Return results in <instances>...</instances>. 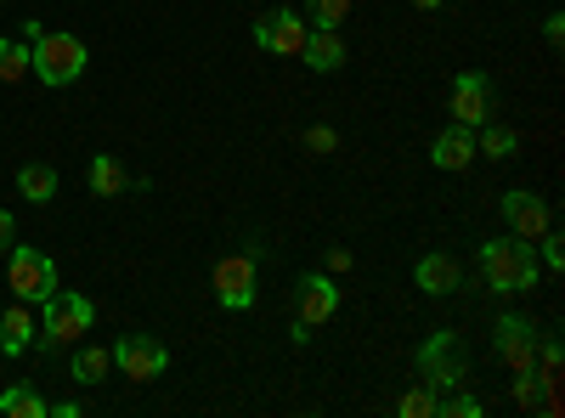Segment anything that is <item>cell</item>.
I'll use <instances>...</instances> for the list:
<instances>
[{
    "label": "cell",
    "instance_id": "obj_6",
    "mask_svg": "<svg viewBox=\"0 0 565 418\" xmlns=\"http://www.w3.org/2000/svg\"><path fill=\"white\" fill-rule=\"evenodd\" d=\"M7 289L23 300V306H45L57 294V266L45 260L34 244H12L7 249Z\"/></svg>",
    "mask_w": 565,
    "mask_h": 418
},
{
    "label": "cell",
    "instance_id": "obj_30",
    "mask_svg": "<svg viewBox=\"0 0 565 418\" xmlns=\"http://www.w3.org/2000/svg\"><path fill=\"white\" fill-rule=\"evenodd\" d=\"M328 271H351V249H328Z\"/></svg>",
    "mask_w": 565,
    "mask_h": 418
},
{
    "label": "cell",
    "instance_id": "obj_8",
    "mask_svg": "<svg viewBox=\"0 0 565 418\" xmlns=\"http://www.w3.org/2000/svg\"><path fill=\"white\" fill-rule=\"evenodd\" d=\"M492 351H498V362L509 367V374H532V362H537V329H532V317L503 311L492 322Z\"/></svg>",
    "mask_w": 565,
    "mask_h": 418
},
{
    "label": "cell",
    "instance_id": "obj_27",
    "mask_svg": "<svg viewBox=\"0 0 565 418\" xmlns=\"http://www.w3.org/2000/svg\"><path fill=\"white\" fill-rule=\"evenodd\" d=\"M537 244H543V266H548V271H559V266H565V249H559V232L548 226V232H543Z\"/></svg>",
    "mask_w": 565,
    "mask_h": 418
},
{
    "label": "cell",
    "instance_id": "obj_22",
    "mask_svg": "<svg viewBox=\"0 0 565 418\" xmlns=\"http://www.w3.org/2000/svg\"><path fill=\"white\" fill-rule=\"evenodd\" d=\"M29 79V40H0V85Z\"/></svg>",
    "mask_w": 565,
    "mask_h": 418
},
{
    "label": "cell",
    "instance_id": "obj_1",
    "mask_svg": "<svg viewBox=\"0 0 565 418\" xmlns=\"http://www.w3.org/2000/svg\"><path fill=\"white\" fill-rule=\"evenodd\" d=\"M23 34H29V74H34L40 85L63 90V85H74V79L85 74L90 52H85L79 34H68V29H40L34 18H29Z\"/></svg>",
    "mask_w": 565,
    "mask_h": 418
},
{
    "label": "cell",
    "instance_id": "obj_12",
    "mask_svg": "<svg viewBox=\"0 0 565 418\" xmlns=\"http://www.w3.org/2000/svg\"><path fill=\"white\" fill-rule=\"evenodd\" d=\"M295 311H300V322H328L340 311V289H334V277L328 271H311V277H300V289H295Z\"/></svg>",
    "mask_w": 565,
    "mask_h": 418
},
{
    "label": "cell",
    "instance_id": "obj_2",
    "mask_svg": "<svg viewBox=\"0 0 565 418\" xmlns=\"http://www.w3.org/2000/svg\"><path fill=\"white\" fill-rule=\"evenodd\" d=\"M481 277H487V289L492 294H526L537 289V255L526 238H487L481 244Z\"/></svg>",
    "mask_w": 565,
    "mask_h": 418
},
{
    "label": "cell",
    "instance_id": "obj_3",
    "mask_svg": "<svg viewBox=\"0 0 565 418\" xmlns=\"http://www.w3.org/2000/svg\"><path fill=\"white\" fill-rule=\"evenodd\" d=\"M90 322H97V306H90L85 294H52L45 300V317H40V329H34V351L40 356H52L63 345H79V334H90Z\"/></svg>",
    "mask_w": 565,
    "mask_h": 418
},
{
    "label": "cell",
    "instance_id": "obj_31",
    "mask_svg": "<svg viewBox=\"0 0 565 418\" xmlns=\"http://www.w3.org/2000/svg\"><path fill=\"white\" fill-rule=\"evenodd\" d=\"M413 7H418V12H441V7H447V0H413Z\"/></svg>",
    "mask_w": 565,
    "mask_h": 418
},
{
    "label": "cell",
    "instance_id": "obj_14",
    "mask_svg": "<svg viewBox=\"0 0 565 418\" xmlns=\"http://www.w3.org/2000/svg\"><path fill=\"white\" fill-rule=\"evenodd\" d=\"M300 57H306V68L311 74H334V68H345V34L340 29H311L306 34V45H300Z\"/></svg>",
    "mask_w": 565,
    "mask_h": 418
},
{
    "label": "cell",
    "instance_id": "obj_7",
    "mask_svg": "<svg viewBox=\"0 0 565 418\" xmlns=\"http://www.w3.org/2000/svg\"><path fill=\"white\" fill-rule=\"evenodd\" d=\"M114 367H119L130 385H153V379H164L170 351H164V340H153V334H125V340L114 345Z\"/></svg>",
    "mask_w": 565,
    "mask_h": 418
},
{
    "label": "cell",
    "instance_id": "obj_25",
    "mask_svg": "<svg viewBox=\"0 0 565 418\" xmlns=\"http://www.w3.org/2000/svg\"><path fill=\"white\" fill-rule=\"evenodd\" d=\"M514 407H521V412L543 407V379L537 374H514Z\"/></svg>",
    "mask_w": 565,
    "mask_h": 418
},
{
    "label": "cell",
    "instance_id": "obj_20",
    "mask_svg": "<svg viewBox=\"0 0 565 418\" xmlns=\"http://www.w3.org/2000/svg\"><path fill=\"white\" fill-rule=\"evenodd\" d=\"M0 412H7V418H45V412H52V401H45L34 385H12L7 396H0Z\"/></svg>",
    "mask_w": 565,
    "mask_h": 418
},
{
    "label": "cell",
    "instance_id": "obj_16",
    "mask_svg": "<svg viewBox=\"0 0 565 418\" xmlns=\"http://www.w3.org/2000/svg\"><path fill=\"white\" fill-rule=\"evenodd\" d=\"M29 345H34V311L18 300V306L0 311V351H7V356H23Z\"/></svg>",
    "mask_w": 565,
    "mask_h": 418
},
{
    "label": "cell",
    "instance_id": "obj_24",
    "mask_svg": "<svg viewBox=\"0 0 565 418\" xmlns=\"http://www.w3.org/2000/svg\"><path fill=\"white\" fill-rule=\"evenodd\" d=\"M436 401H441V396H436L430 385H413V390H402L396 412H402V418H436Z\"/></svg>",
    "mask_w": 565,
    "mask_h": 418
},
{
    "label": "cell",
    "instance_id": "obj_5",
    "mask_svg": "<svg viewBox=\"0 0 565 418\" xmlns=\"http://www.w3.org/2000/svg\"><path fill=\"white\" fill-rule=\"evenodd\" d=\"M210 289H215V306H221V311H249L255 294H260V255H255V249L221 255L215 271H210Z\"/></svg>",
    "mask_w": 565,
    "mask_h": 418
},
{
    "label": "cell",
    "instance_id": "obj_29",
    "mask_svg": "<svg viewBox=\"0 0 565 418\" xmlns=\"http://www.w3.org/2000/svg\"><path fill=\"white\" fill-rule=\"evenodd\" d=\"M543 34H548V45H559V40H565V18L548 12V18H543Z\"/></svg>",
    "mask_w": 565,
    "mask_h": 418
},
{
    "label": "cell",
    "instance_id": "obj_18",
    "mask_svg": "<svg viewBox=\"0 0 565 418\" xmlns=\"http://www.w3.org/2000/svg\"><path fill=\"white\" fill-rule=\"evenodd\" d=\"M18 193H23L29 204H52V199H57V170H52V164H23V170H18Z\"/></svg>",
    "mask_w": 565,
    "mask_h": 418
},
{
    "label": "cell",
    "instance_id": "obj_10",
    "mask_svg": "<svg viewBox=\"0 0 565 418\" xmlns=\"http://www.w3.org/2000/svg\"><path fill=\"white\" fill-rule=\"evenodd\" d=\"M503 221H509L514 238L537 244L543 232L554 226V210H548V199H537V193H526V187H514V193H503Z\"/></svg>",
    "mask_w": 565,
    "mask_h": 418
},
{
    "label": "cell",
    "instance_id": "obj_23",
    "mask_svg": "<svg viewBox=\"0 0 565 418\" xmlns=\"http://www.w3.org/2000/svg\"><path fill=\"white\" fill-rule=\"evenodd\" d=\"M351 18V0H306V23L311 29H340Z\"/></svg>",
    "mask_w": 565,
    "mask_h": 418
},
{
    "label": "cell",
    "instance_id": "obj_17",
    "mask_svg": "<svg viewBox=\"0 0 565 418\" xmlns=\"http://www.w3.org/2000/svg\"><path fill=\"white\" fill-rule=\"evenodd\" d=\"M125 187H130V175H125V164L114 153L90 159V193H97V199H125Z\"/></svg>",
    "mask_w": 565,
    "mask_h": 418
},
{
    "label": "cell",
    "instance_id": "obj_26",
    "mask_svg": "<svg viewBox=\"0 0 565 418\" xmlns=\"http://www.w3.org/2000/svg\"><path fill=\"white\" fill-rule=\"evenodd\" d=\"M334 148H340V136L328 130V125H311L306 130V153H334Z\"/></svg>",
    "mask_w": 565,
    "mask_h": 418
},
{
    "label": "cell",
    "instance_id": "obj_11",
    "mask_svg": "<svg viewBox=\"0 0 565 418\" xmlns=\"http://www.w3.org/2000/svg\"><path fill=\"white\" fill-rule=\"evenodd\" d=\"M492 119V79L487 74H458L452 79V125L481 130Z\"/></svg>",
    "mask_w": 565,
    "mask_h": 418
},
{
    "label": "cell",
    "instance_id": "obj_28",
    "mask_svg": "<svg viewBox=\"0 0 565 418\" xmlns=\"http://www.w3.org/2000/svg\"><path fill=\"white\" fill-rule=\"evenodd\" d=\"M18 244V221H12V210H0V255H7Z\"/></svg>",
    "mask_w": 565,
    "mask_h": 418
},
{
    "label": "cell",
    "instance_id": "obj_13",
    "mask_svg": "<svg viewBox=\"0 0 565 418\" xmlns=\"http://www.w3.org/2000/svg\"><path fill=\"white\" fill-rule=\"evenodd\" d=\"M430 164L436 170H469V164H476V130H469V125H447L430 142Z\"/></svg>",
    "mask_w": 565,
    "mask_h": 418
},
{
    "label": "cell",
    "instance_id": "obj_9",
    "mask_svg": "<svg viewBox=\"0 0 565 418\" xmlns=\"http://www.w3.org/2000/svg\"><path fill=\"white\" fill-rule=\"evenodd\" d=\"M306 34H311V23H306V12H295V7H277V12L255 18V29H249V40L260 45V52H277V57H300Z\"/></svg>",
    "mask_w": 565,
    "mask_h": 418
},
{
    "label": "cell",
    "instance_id": "obj_19",
    "mask_svg": "<svg viewBox=\"0 0 565 418\" xmlns=\"http://www.w3.org/2000/svg\"><path fill=\"white\" fill-rule=\"evenodd\" d=\"M114 374V351L108 345H79L74 351V379L79 385H103Z\"/></svg>",
    "mask_w": 565,
    "mask_h": 418
},
{
    "label": "cell",
    "instance_id": "obj_4",
    "mask_svg": "<svg viewBox=\"0 0 565 418\" xmlns=\"http://www.w3.org/2000/svg\"><path fill=\"white\" fill-rule=\"evenodd\" d=\"M413 367H418V385H430L436 396H447V390H458L469 379V351H463V340L452 329H436L413 351Z\"/></svg>",
    "mask_w": 565,
    "mask_h": 418
},
{
    "label": "cell",
    "instance_id": "obj_15",
    "mask_svg": "<svg viewBox=\"0 0 565 418\" xmlns=\"http://www.w3.org/2000/svg\"><path fill=\"white\" fill-rule=\"evenodd\" d=\"M413 283L424 289V294H458L463 289V271H458V260L452 255H424L418 266H413Z\"/></svg>",
    "mask_w": 565,
    "mask_h": 418
},
{
    "label": "cell",
    "instance_id": "obj_21",
    "mask_svg": "<svg viewBox=\"0 0 565 418\" xmlns=\"http://www.w3.org/2000/svg\"><path fill=\"white\" fill-rule=\"evenodd\" d=\"M514 148H521V136H514L509 125H481L476 130V153H487V159H514Z\"/></svg>",
    "mask_w": 565,
    "mask_h": 418
}]
</instances>
